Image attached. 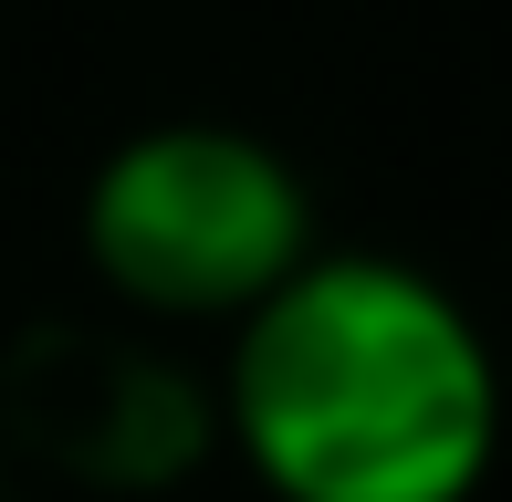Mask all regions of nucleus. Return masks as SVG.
I'll return each instance as SVG.
<instances>
[{"label": "nucleus", "mask_w": 512, "mask_h": 502, "mask_svg": "<svg viewBox=\"0 0 512 502\" xmlns=\"http://www.w3.org/2000/svg\"><path fill=\"white\" fill-rule=\"evenodd\" d=\"M0 450L84 492H168L220 450V408L189 356L126 314H42L0 356Z\"/></svg>", "instance_id": "3"}, {"label": "nucleus", "mask_w": 512, "mask_h": 502, "mask_svg": "<svg viewBox=\"0 0 512 502\" xmlns=\"http://www.w3.org/2000/svg\"><path fill=\"white\" fill-rule=\"evenodd\" d=\"M220 450L272 502H471L502 450V367L439 272L314 251L230 325Z\"/></svg>", "instance_id": "1"}, {"label": "nucleus", "mask_w": 512, "mask_h": 502, "mask_svg": "<svg viewBox=\"0 0 512 502\" xmlns=\"http://www.w3.org/2000/svg\"><path fill=\"white\" fill-rule=\"evenodd\" d=\"M314 251L304 168L220 116L136 126L84 178V262L126 325H241Z\"/></svg>", "instance_id": "2"}, {"label": "nucleus", "mask_w": 512, "mask_h": 502, "mask_svg": "<svg viewBox=\"0 0 512 502\" xmlns=\"http://www.w3.org/2000/svg\"><path fill=\"white\" fill-rule=\"evenodd\" d=\"M0 482H11V450H0Z\"/></svg>", "instance_id": "4"}]
</instances>
